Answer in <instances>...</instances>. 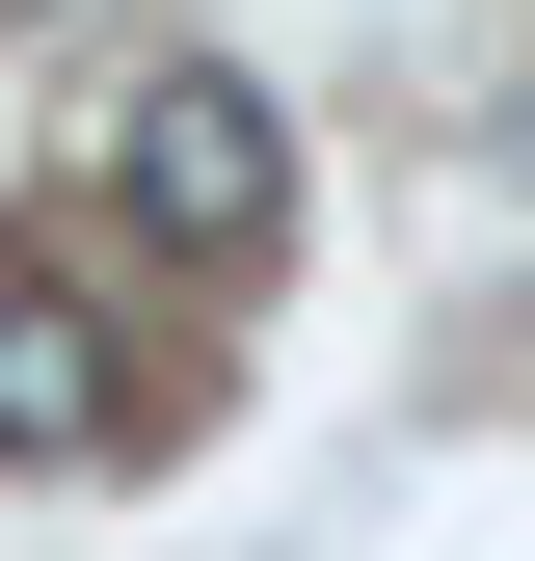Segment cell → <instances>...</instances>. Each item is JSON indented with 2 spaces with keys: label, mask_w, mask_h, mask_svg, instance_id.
<instances>
[{
  "label": "cell",
  "mask_w": 535,
  "mask_h": 561,
  "mask_svg": "<svg viewBox=\"0 0 535 561\" xmlns=\"http://www.w3.org/2000/svg\"><path fill=\"white\" fill-rule=\"evenodd\" d=\"M107 215L187 241V267H268V241H295V134H268L241 54H161V81L107 107Z\"/></svg>",
  "instance_id": "6da1fadb"
},
{
  "label": "cell",
  "mask_w": 535,
  "mask_h": 561,
  "mask_svg": "<svg viewBox=\"0 0 535 561\" xmlns=\"http://www.w3.org/2000/svg\"><path fill=\"white\" fill-rule=\"evenodd\" d=\"M0 455H27V481L134 455V347H107V295H81L54 241H0Z\"/></svg>",
  "instance_id": "7a4b0ae2"
}]
</instances>
